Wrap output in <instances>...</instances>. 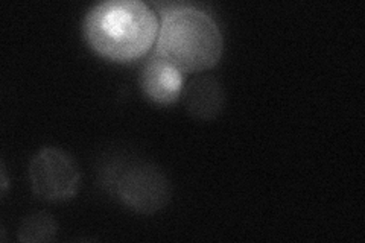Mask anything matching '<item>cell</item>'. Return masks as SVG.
Returning a JSON list of instances; mask_svg holds the SVG:
<instances>
[{
    "label": "cell",
    "instance_id": "1",
    "mask_svg": "<svg viewBox=\"0 0 365 243\" xmlns=\"http://www.w3.org/2000/svg\"><path fill=\"white\" fill-rule=\"evenodd\" d=\"M155 11L140 0H106L88 9L83 21L87 44L116 63L142 58L157 41Z\"/></svg>",
    "mask_w": 365,
    "mask_h": 243
},
{
    "label": "cell",
    "instance_id": "2",
    "mask_svg": "<svg viewBox=\"0 0 365 243\" xmlns=\"http://www.w3.org/2000/svg\"><path fill=\"white\" fill-rule=\"evenodd\" d=\"M224 38L216 20L195 6H175L163 14L155 55L182 73H201L221 60Z\"/></svg>",
    "mask_w": 365,
    "mask_h": 243
},
{
    "label": "cell",
    "instance_id": "3",
    "mask_svg": "<svg viewBox=\"0 0 365 243\" xmlns=\"http://www.w3.org/2000/svg\"><path fill=\"white\" fill-rule=\"evenodd\" d=\"M104 184L119 202L142 214L162 210L170 198L166 177L155 166L140 160L111 165Z\"/></svg>",
    "mask_w": 365,
    "mask_h": 243
},
{
    "label": "cell",
    "instance_id": "4",
    "mask_svg": "<svg viewBox=\"0 0 365 243\" xmlns=\"http://www.w3.org/2000/svg\"><path fill=\"white\" fill-rule=\"evenodd\" d=\"M34 195L43 201H67L78 193L81 173L73 158L58 148H43L29 163Z\"/></svg>",
    "mask_w": 365,
    "mask_h": 243
},
{
    "label": "cell",
    "instance_id": "5",
    "mask_svg": "<svg viewBox=\"0 0 365 243\" xmlns=\"http://www.w3.org/2000/svg\"><path fill=\"white\" fill-rule=\"evenodd\" d=\"M182 86H185L182 72L158 55H153L140 72L143 95L160 105H170L177 102L182 93Z\"/></svg>",
    "mask_w": 365,
    "mask_h": 243
},
{
    "label": "cell",
    "instance_id": "6",
    "mask_svg": "<svg viewBox=\"0 0 365 243\" xmlns=\"http://www.w3.org/2000/svg\"><path fill=\"white\" fill-rule=\"evenodd\" d=\"M187 113L198 120H212L220 115L225 103L222 84L212 75H198L182 91Z\"/></svg>",
    "mask_w": 365,
    "mask_h": 243
},
{
    "label": "cell",
    "instance_id": "7",
    "mask_svg": "<svg viewBox=\"0 0 365 243\" xmlns=\"http://www.w3.org/2000/svg\"><path fill=\"white\" fill-rule=\"evenodd\" d=\"M56 229L58 225L49 213H32L21 221L19 227V240L26 243L52 242L56 237Z\"/></svg>",
    "mask_w": 365,
    "mask_h": 243
},
{
    "label": "cell",
    "instance_id": "8",
    "mask_svg": "<svg viewBox=\"0 0 365 243\" xmlns=\"http://www.w3.org/2000/svg\"><path fill=\"white\" fill-rule=\"evenodd\" d=\"M0 175H2V193H5L6 187H8V180H6V172H5L4 161H2V169H0Z\"/></svg>",
    "mask_w": 365,
    "mask_h": 243
}]
</instances>
